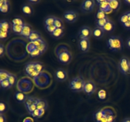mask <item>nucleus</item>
Here are the masks:
<instances>
[{
    "label": "nucleus",
    "mask_w": 130,
    "mask_h": 122,
    "mask_svg": "<svg viewBox=\"0 0 130 122\" xmlns=\"http://www.w3.org/2000/svg\"><path fill=\"white\" fill-rule=\"evenodd\" d=\"M126 45H127V47H128L129 49H130V38H129L128 39H127Z\"/></svg>",
    "instance_id": "603ef678"
},
{
    "label": "nucleus",
    "mask_w": 130,
    "mask_h": 122,
    "mask_svg": "<svg viewBox=\"0 0 130 122\" xmlns=\"http://www.w3.org/2000/svg\"><path fill=\"white\" fill-rule=\"evenodd\" d=\"M25 74L29 77H36L39 73L37 72L35 67V62H29L25 64Z\"/></svg>",
    "instance_id": "39448f33"
},
{
    "label": "nucleus",
    "mask_w": 130,
    "mask_h": 122,
    "mask_svg": "<svg viewBox=\"0 0 130 122\" xmlns=\"http://www.w3.org/2000/svg\"><path fill=\"white\" fill-rule=\"evenodd\" d=\"M118 68L121 73L124 75L130 74V60L127 57H122L118 63Z\"/></svg>",
    "instance_id": "20e7f679"
},
{
    "label": "nucleus",
    "mask_w": 130,
    "mask_h": 122,
    "mask_svg": "<svg viewBox=\"0 0 130 122\" xmlns=\"http://www.w3.org/2000/svg\"><path fill=\"white\" fill-rule=\"evenodd\" d=\"M53 25L57 28H63V23L60 18L55 17Z\"/></svg>",
    "instance_id": "4c0bfd02"
},
{
    "label": "nucleus",
    "mask_w": 130,
    "mask_h": 122,
    "mask_svg": "<svg viewBox=\"0 0 130 122\" xmlns=\"http://www.w3.org/2000/svg\"><path fill=\"white\" fill-rule=\"evenodd\" d=\"M104 34V31L102 29L99 27H96L93 30L92 36L95 38V39H101L103 37Z\"/></svg>",
    "instance_id": "4be33fe9"
},
{
    "label": "nucleus",
    "mask_w": 130,
    "mask_h": 122,
    "mask_svg": "<svg viewBox=\"0 0 130 122\" xmlns=\"http://www.w3.org/2000/svg\"><path fill=\"white\" fill-rule=\"evenodd\" d=\"M122 122H130V118H124Z\"/></svg>",
    "instance_id": "864d4df0"
},
{
    "label": "nucleus",
    "mask_w": 130,
    "mask_h": 122,
    "mask_svg": "<svg viewBox=\"0 0 130 122\" xmlns=\"http://www.w3.org/2000/svg\"><path fill=\"white\" fill-rule=\"evenodd\" d=\"M7 108L8 107L6 103L1 100L0 102V114H3L5 112H6L7 110Z\"/></svg>",
    "instance_id": "ea45409f"
},
{
    "label": "nucleus",
    "mask_w": 130,
    "mask_h": 122,
    "mask_svg": "<svg viewBox=\"0 0 130 122\" xmlns=\"http://www.w3.org/2000/svg\"><path fill=\"white\" fill-rule=\"evenodd\" d=\"M11 26L10 22L7 20H1L0 22V30L10 33Z\"/></svg>",
    "instance_id": "2eb2a0df"
},
{
    "label": "nucleus",
    "mask_w": 130,
    "mask_h": 122,
    "mask_svg": "<svg viewBox=\"0 0 130 122\" xmlns=\"http://www.w3.org/2000/svg\"><path fill=\"white\" fill-rule=\"evenodd\" d=\"M23 26L24 25H11V29L13 32L16 34H20L22 30Z\"/></svg>",
    "instance_id": "2f4dec72"
},
{
    "label": "nucleus",
    "mask_w": 130,
    "mask_h": 122,
    "mask_svg": "<svg viewBox=\"0 0 130 122\" xmlns=\"http://www.w3.org/2000/svg\"><path fill=\"white\" fill-rule=\"evenodd\" d=\"M109 5L112 10L118 11L121 6V1L119 0H109Z\"/></svg>",
    "instance_id": "5701e85b"
},
{
    "label": "nucleus",
    "mask_w": 130,
    "mask_h": 122,
    "mask_svg": "<svg viewBox=\"0 0 130 122\" xmlns=\"http://www.w3.org/2000/svg\"><path fill=\"white\" fill-rule=\"evenodd\" d=\"M35 67H36V70L37 71V72L39 74L44 71V67L41 62H35Z\"/></svg>",
    "instance_id": "e433bc0d"
},
{
    "label": "nucleus",
    "mask_w": 130,
    "mask_h": 122,
    "mask_svg": "<svg viewBox=\"0 0 130 122\" xmlns=\"http://www.w3.org/2000/svg\"><path fill=\"white\" fill-rule=\"evenodd\" d=\"M78 47L80 50L83 53H86L90 48V42L89 39H79L78 41Z\"/></svg>",
    "instance_id": "9b49d317"
},
{
    "label": "nucleus",
    "mask_w": 130,
    "mask_h": 122,
    "mask_svg": "<svg viewBox=\"0 0 130 122\" xmlns=\"http://www.w3.org/2000/svg\"><path fill=\"white\" fill-rule=\"evenodd\" d=\"M38 48L39 50H40V52H41L42 54H43V53H44L47 50V44H46V43L44 41V43H43V44H41L40 46H39V47H38Z\"/></svg>",
    "instance_id": "a18cd8bd"
},
{
    "label": "nucleus",
    "mask_w": 130,
    "mask_h": 122,
    "mask_svg": "<svg viewBox=\"0 0 130 122\" xmlns=\"http://www.w3.org/2000/svg\"><path fill=\"white\" fill-rule=\"evenodd\" d=\"M10 9V3L8 0L0 1V11L2 13H7Z\"/></svg>",
    "instance_id": "a211bd4d"
},
{
    "label": "nucleus",
    "mask_w": 130,
    "mask_h": 122,
    "mask_svg": "<svg viewBox=\"0 0 130 122\" xmlns=\"http://www.w3.org/2000/svg\"><path fill=\"white\" fill-rule=\"evenodd\" d=\"M72 54L64 46H62L60 52H57V58L60 63L63 65L69 64L72 60Z\"/></svg>",
    "instance_id": "7ed1b4c3"
},
{
    "label": "nucleus",
    "mask_w": 130,
    "mask_h": 122,
    "mask_svg": "<svg viewBox=\"0 0 130 122\" xmlns=\"http://www.w3.org/2000/svg\"><path fill=\"white\" fill-rule=\"evenodd\" d=\"M42 55V53L40 52L38 48L34 49V50L30 53V58H38V57H40Z\"/></svg>",
    "instance_id": "f704fd0d"
},
{
    "label": "nucleus",
    "mask_w": 130,
    "mask_h": 122,
    "mask_svg": "<svg viewBox=\"0 0 130 122\" xmlns=\"http://www.w3.org/2000/svg\"><path fill=\"white\" fill-rule=\"evenodd\" d=\"M5 53V48L3 44H0V57H3Z\"/></svg>",
    "instance_id": "de8ad7c7"
},
{
    "label": "nucleus",
    "mask_w": 130,
    "mask_h": 122,
    "mask_svg": "<svg viewBox=\"0 0 130 122\" xmlns=\"http://www.w3.org/2000/svg\"><path fill=\"white\" fill-rule=\"evenodd\" d=\"M14 97H15V99H16L17 101H18L20 103H24L25 101L26 100L27 96L26 95L24 94L22 92H16L14 94Z\"/></svg>",
    "instance_id": "412c9836"
},
{
    "label": "nucleus",
    "mask_w": 130,
    "mask_h": 122,
    "mask_svg": "<svg viewBox=\"0 0 130 122\" xmlns=\"http://www.w3.org/2000/svg\"><path fill=\"white\" fill-rule=\"evenodd\" d=\"M36 47L32 43H30L29 44H28L27 47V50L28 52L30 53V52H32V51L34 50V49H36Z\"/></svg>",
    "instance_id": "49530a36"
},
{
    "label": "nucleus",
    "mask_w": 130,
    "mask_h": 122,
    "mask_svg": "<svg viewBox=\"0 0 130 122\" xmlns=\"http://www.w3.org/2000/svg\"><path fill=\"white\" fill-rule=\"evenodd\" d=\"M106 92H105V90H103V89L100 90L98 92V97H99L100 100H104L106 98Z\"/></svg>",
    "instance_id": "a19ab883"
},
{
    "label": "nucleus",
    "mask_w": 130,
    "mask_h": 122,
    "mask_svg": "<svg viewBox=\"0 0 130 122\" xmlns=\"http://www.w3.org/2000/svg\"><path fill=\"white\" fill-rule=\"evenodd\" d=\"M29 2L30 5H35V4L39 3L40 1L39 0H29Z\"/></svg>",
    "instance_id": "8fccbe9b"
},
{
    "label": "nucleus",
    "mask_w": 130,
    "mask_h": 122,
    "mask_svg": "<svg viewBox=\"0 0 130 122\" xmlns=\"http://www.w3.org/2000/svg\"><path fill=\"white\" fill-rule=\"evenodd\" d=\"M0 122H6V118L3 114H0Z\"/></svg>",
    "instance_id": "09e8293b"
},
{
    "label": "nucleus",
    "mask_w": 130,
    "mask_h": 122,
    "mask_svg": "<svg viewBox=\"0 0 130 122\" xmlns=\"http://www.w3.org/2000/svg\"><path fill=\"white\" fill-rule=\"evenodd\" d=\"M44 113V111L39 110V109H36L33 113H32L31 114H30V116H32L33 118H35V119H38V118H41V117L43 116Z\"/></svg>",
    "instance_id": "cd10ccee"
},
{
    "label": "nucleus",
    "mask_w": 130,
    "mask_h": 122,
    "mask_svg": "<svg viewBox=\"0 0 130 122\" xmlns=\"http://www.w3.org/2000/svg\"><path fill=\"white\" fill-rule=\"evenodd\" d=\"M64 34V28H57L51 35L55 39H60Z\"/></svg>",
    "instance_id": "a878e982"
},
{
    "label": "nucleus",
    "mask_w": 130,
    "mask_h": 122,
    "mask_svg": "<svg viewBox=\"0 0 130 122\" xmlns=\"http://www.w3.org/2000/svg\"><path fill=\"white\" fill-rule=\"evenodd\" d=\"M95 5L94 0H85L81 4V9L85 13H90L93 11Z\"/></svg>",
    "instance_id": "9d476101"
},
{
    "label": "nucleus",
    "mask_w": 130,
    "mask_h": 122,
    "mask_svg": "<svg viewBox=\"0 0 130 122\" xmlns=\"http://www.w3.org/2000/svg\"><path fill=\"white\" fill-rule=\"evenodd\" d=\"M95 91H96V85H95V83L91 80L85 81L83 88L84 93L90 96V95H93Z\"/></svg>",
    "instance_id": "0eeeda50"
},
{
    "label": "nucleus",
    "mask_w": 130,
    "mask_h": 122,
    "mask_svg": "<svg viewBox=\"0 0 130 122\" xmlns=\"http://www.w3.org/2000/svg\"><path fill=\"white\" fill-rule=\"evenodd\" d=\"M109 20V18H104L102 19H99V20H96V27H99L102 29L104 26L105 25V24L108 22V21Z\"/></svg>",
    "instance_id": "bb28decb"
},
{
    "label": "nucleus",
    "mask_w": 130,
    "mask_h": 122,
    "mask_svg": "<svg viewBox=\"0 0 130 122\" xmlns=\"http://www.w3.org/2000/svg\"><path fill=\"white\" fill-rule=\"evenodd\" d=\"M0 85H1V88L4 90H7L11 88V85H10V82L8 80H3V81H0Z\"/></svg>",
    "instance_id": "72a5a7b5"
},
{
    "label": "nucleus",
    "mask_w": 130,
    "mask_h": 122,
    "mask_svg": "<svg viewBox=\"0 0 130 122\" xmlns=\"http://www.w3.org/2000/svg\"><path fill=\"white\" fill-rule=\"evenodd\" d=\"M55 77L59 82H64L68 78V74L63 68H58L55 72Z\"/></svg>",
    "instance_id": "1a4fd4ad"
},
{
    "label": "nucleus",
    "mask_w": 130,
    "mask_h": 122,
    "mask_svg": "<svg viewBox=\"0 0 130 122\" xmlns=\"http://www.w3.org/2000/svg\"><path fill=\"white\" fill-rule=\"evenodd\" d=\"M105 116V109H99L93 114V120L95 122H100Z\"/></svg>",
    "instance_id": "4468645a"
},
{
    "label": "nucleus",
    "mask_w": 130,
    "mask_h": 122,
    "mask_svg": "<svg viewBox=\"0 0 130 122\" xmlns=\"http://www.w3.org/2000/svg\"><path fill=\"white\" fill-rule=\"evenodd\" d=\"M107 46L112 52H119L123 50L124 43L120 36H111L107 41Z\"/></svg>",
    "instance_id": "f257e3e1"
},
{
    "label": "nucleus",
    "mask_w": 130,
    "mask_h": 122,
    "mask_svg": "<svg viewBox=\"0 0 130 122\" xmlns=\"http://www.w3.org/2000/svg\"><path fill=\"white\" fill-rule=\"evenodd\" d=\"M38 99H39L38 98L35 97L27 96L26 100L24 102L25 108H27L28 107L32 105H34V104H37Z\"/></svg>",
    "instance_id": "6ab92c4d"
},
{
    "label": "nucleus",
    "mask_w": 130,
    "mask_h": 122,
    "mask_svg": "<svg viewBox=\"0 0 130 122\" xmlns=\"http://www.w3.org/2000/svg\"><path fill=\"white\" fill-rule=\"evenodd\" d=\"M22 11L23 13L26 16H31L34 12L33 8L30 4H25L23 5L22 7Z\"/></svg>",
    "instance_id": "dca6fc26"
},
{
    "label": "nucleus",
    "mask_w": 130,
    "mask_h": 122,
    "mask_svg": "<svg viewBox=\"0 0 130 122\" xmlns=\"http://www.w3.org/2000/svg\"><path fill=\"white\" fill-rule=\"evenodd\" d=\"M41 34L37 30H33L32 31L31 34L29 36V38H28V40L30 41V43H32V42L34 41L37 40L38 39H40L41 38Z\"/></svg>",
    "instance_id": "393cba45"
},
{
    "label": "nucleus",
    "mask_w": 130,
    "mask_h": 122,
    "mask_svg": "<svg viewBox=\"0 0 130 122\" xmlns=\"http://www.w3.org/2000/svg\"><path fill=\"white\" fill-rule=\"evenodd\" d=\"M63 19L69 24L74 23L78 18V13L74 10H68L63 13Z\"/></svg>",
    "instance_id": "423d86ee"
},
{
    "label": "nucleus",
    "mask_w": 130,
    "mask_h": 122,
    "mask_svg": "<svg viewBox=\"0 0 130 122\" xmlns=\"http://www.w3.org/2000/svg\"><path fill=\"white\" fill-rule=\"evenodd\" d=\"M9 35H10V33L0 30V39L1 40H5V39H6L9 37Z\"/></svg>",
    "instance_id": "79ce46f5"
},
{
    "label": "nucleus",
    "mask_w": 130,
    "mask_h": 122,
    "mask_svg": "<svg viewBox=\"0 0 130 122\" xmlns=\"http://www.w3.org/2000/svg\"><path fill=\"white\" fill-rule=\"evenodd\" d=\"M32 29L31 26L30 25L27 24H25V25L23 26L22 30V33L20 34V36L23 37L25 39H28L29 36L31 34L32 31Z\"/></svg>",
    "instance_id": "ddd939ff"
},
{
    "label": "nucleus",
    "mask_w": 130,
    "mask_h": 122,
    "mask_svg": "<svg viewBox=\"0 0 130 122\" xmlns=\"http://www.w3.org/2000/svg\"><path fill=\"white\" fill-rule=\"evenodd\" d=\"M114 29H115V24H114V22L110 20H109L108 22L105 24V26L102 28L104 33H110L113 32Z\"/></svg>",
    "instance_id": "f3484780"
},
{
    "label": "nucleus",
    "mask_w": 130,
    "mask_h": 122,
    "mask_svg": "<svg viewBox=\"0 0 130 122\" xmlns=\"http://www.w3.org/2000/svg\"><path fill=\"white\" fill-rule=\"evenodd\" d=\"M10 75V72L4 69L0 70V81L5 80H8Z\"/></svg>",
    "instance_id": "7c9ffc66"
},
{
    "label": "nucleus",
    "mask_w": 130,
    "mask_h": 122,
    "mask_svg": "<svg viewBox=\"0 0 130 122\" xmlns=\"http://www.w3.org/2000/svg\"><path fill=\"white\" fill-rule=\"evenodd\" d=\"M85 80L81 76L73 78L69 83V88L74 92H83Z\"/></svg>",
    "instance_id": "f03ea898"
},
{
    "label": "nucleus",
    "mask_w": 130,
    "mask_h": 122,
    "mask_svg": "<svg viewBox=\"0 0 130 122\" xmlns=\"http://www.w3.org/2000/svg\"><path fill=\"white\" fill-rule=\"evenodd\" d=\"M108 17L106 13H105L104 11H102V10H99L96 12V20H99V19H102L104 18Z\"/></svg>",
    "instance_id": "c9c22d12"
},
{
    "label": "nucleus",
    "mask_w": 130,
    "mask_h": 122,
    "mask_svg": "<svg viewBox=\"0 0 130 122\" xmlns=\"http://www.w3.org/2000/svg\"><path fill=\"white\" fill-rule=\"evenodd\" d=\"M119 21H120L121 24L122 25L125 24V23L128 22L129 21V19H128V13H127V12L124 13L121 16L120 19H119Z\"/></svg>",
    "instance_id": "58836bf2"
},
{
    "label": "nucleus",
    "mask_w": 130,
    "mask_h": 122,
    "mask_svg": "<svg viewBox=\"0 0 130 122\" xmlns=\"http://www.w3.org/2000/svg\"><path fill=\"white\" fill-rule=\"evenodd\" d=\"M8 80L10 82V85H11V87L15 86L17 83V76H15L13 74L10 73V75H9V77L8 78Z\"/></svg>",
    "instance_id": "c85d7f7f"
},
{
    "label": "nucleus",
    "mask_w": 130,
    "mask_h": 122,
    "mask_svg": "<svg viewBox=\"0 0 130 122\" xmlns=\"http://www.w3.org/2000/svg\"><path fill=\"white\" fill-rule=\"evenodd\" d=\"M45 28L47 30V31H48L50 34H52V33L56 30V29H57V27H56L54 25H45Z\"/></svg>",
    "instance_id": "37998d69"
},
{
    "label": "nucleus",
    "mask_w": 130,
    "mask_h": 122,
    "mask_svg": "<svg viewBox=\"0 0 130 122\" xmlns=\"http://www.w3.org/2000/svg\"><path fill=\"white\" fill-rule=\"evenodd\" d=\"M55 19V17L52 16V15H49L44 20V23L45 25H53L54 24Z\"/></svg>",
    "instance_id": "c756f323"
},
{
    "label": "nucleus",
    "mask_w": 130,
    "mask_h": 122,
    "mask_svg": "<svg viewBox=\"0 0 130 122\" xmlns=\"http://www.w3.org/2000/svg\"><path fill=\"white\" fill-rule=\"evenodd\" d=\"M123 25L124 27L126 28V29H130V22L129 21H128V22L125 23V24H123Z\"/></svg>",
    "instance_id": "3c124183"
},
{
    "label": "nucleus",
    "mask_w": 130,
    "mask_h": 122,
    "mask_svg": "<svg viewBox=\"0 0 130 122\" xmlns=\"http://www.w3.org/2000/svg\"><path fill=\"white\" fill-rule=\"evenodd\" d=\"M36 107L37 109H39V110L45 111L48 108V104H47V102L44 99H39L36 104Z\"/></svg>",
    "instance_id": "b1692460"
},
{
    "label": "nucleus",
    "mask_w": 130,
    "mask_h": 122,
    "mask_svg": "<svg viewBox=\"0 0 130 122\" xmlns=\"http://www.w3.org/2000/svg\"><path fill=\"white\" fill-rule=\"evenodd\" d=\"M12 25H24V20L21 17H15L12 20Z\"/></svg>",
    "instance_id": "473e14b6"
},
{
    "label": "nucleus",
    "mask_w": 130,
    "mask_h": 122,
    "mask_svg": "<svg viewBox=\"0 0 130 122\" xmlns=\"http://www.w3.org/2000/svg\"><path fill=\"white\" fill-rule=\"evenodd\" d=\"M124 3L130 6V0H125V1H124Z\"/></svg>",
    "instance_id": "5fc2aeb1"
},
{
    "label": "nucleus",
    "mask_w": 130,
    "mask_h": 122,
    "mask_svg": "<svg viewBox=\"0 0 130 122\" xmlns=\"http://www.w3.org/2000/svg\"><path fill=\"white\" fill-rule=\"evenodd\" d=\"M44 41H44V39L41 38H40V39H37V40L34 41L32 42V44H34L36 47V48H38V47H39L41 44H43Z\"/></svg>",
    "instance_id": "c03bdc74"
},
{
    "label": "nucleus",
    "mask_w": 130,
    "mask_h": 122,
    "mask_svg": "<svg viewBox=\"0 0 130 122\" xmlns=\"http://www.w3.org/2000/svg\"><path fill=\"white\" fill-rule=\"evenodd\" d=\"M105 116L107 122H115L116 116L110 109H105Z\"/></svg>",
    "instance_id": "aec40b11"
},
{
    "label": "nucleus",
    "mask_w": 130,
    "mask_h": 122,
    "mask_svg": "<svg viewBox=\"0 0 130 122\" xmlns=\"http://www.w3.org/2000/svg\"><path fill=\"white\" fill-rule=\"evenodd\" d=\"M96 3H97L98 5L99 6V10L104 11L106 13L110 12L112 11L110 5H109V0H102V1L97 0Z\"/></svg>",
    "instance_id": "f8f14e48"
},
{
    "label": "nucleus",
    "mask_w": 130,
    "mask_h": 122,
    "mask_svg": "<svg viewBox=\"0 0 130 122\" xmlns=\"http://www.w3.org/2000/svg\"><path fill=\"white\" fill-rule=\"evenodd\" d=\"M127 13H128V19H129V21L130 22V11H127Z\"/></svg>",
    "instance_id": "6e6d98bb"
},
{
    "label": "nucleus",
    "mask_w": 130,
    "mask_h": 122,
    "mask_svg": "<svg viewBox=\"0 0 130 122\" xmlns=\"http://www.w3.org/2000/svg\"><path fill=\"white\" fill-rule=\"evenodd\" d=\"M93 30H91L88 26H83L80 28L78 32L79 38L80 39H89V38L92 36Z\"/></svg>",
    "instance_id": "6e6552de"
}]
</instances>
